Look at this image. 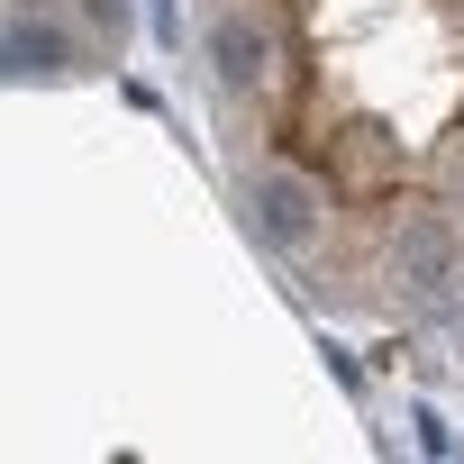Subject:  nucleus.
Returning <instances> with one entry per match:
<instances>
[{
  "mask_svg": "<svg viewBox=\"0 0 464 464\" xmlns=\"http://www.w3.org/2000/svg\"><path fill=\"white\" fill-rule=\"evenodd\" d=\"M246 209H256V227H265L274 246H310L319 237V191L301 173H256L246 182Z\"/></svg>",
  "mask_w": 464,
  "mask_h": 464,
  "instance_id": "obj_2",
  "label": "nucleus"
},
{
  "mask_svg": "<svg viewBox=\"0 0 464 464\" xmlns=\"http://www.w3.org/2000/svg\"><path fill=\"white\" fill-rule=\"evenodd\" d=\"M209 55H218V82H237V92H246V82L265 73V28H256L246 10H227V19L209 28Z\"/></svg>",
  "mask_w": 464,
  "mask_h": 464,
  "instance_id": "obj_3",
  "label": "nucleus"
},
{
  "mask_svg": "<svg viewBox=\"0 0 464 464\" xmlns=\"http://www.w3.org/2000/svg\"><path fill=\"white\" fill-rule=\"evenodd\" d=\"M446 173H455V200H464V146H455V164H446Z\"/></svg>",
  "mask_w": 464,
  "mask_h": 464,
  "instance_id": "obj_6",
  "label": "nucleus"
},
{
  "mask_svg": "<svg viewBox=\"0 0 464 464\" xmlns=\"http://www.w3.org/2000/svg\"><path fill=\"white\" fill-rule=\"evenodd\" d=\"M10 73H19V82L64 73V37H55V28H37V19H10Z\"/></svg>",
  "mask_w": 464,
  "mask_h": 464,
  "instance_id": "obj_4",
  "label": "nucleus"
},
{
  "mask_svg": "<svg viewBox=\"0 0 464 464\" xmlns=\"http://www.w3.org/2000/svg\"><path fill=\"white\" fill-rule=\"evenodd\" d=\"M455 256H464V246H455V218H446V209H392V274H401L410 292L437 301V292L455 283Z\"/></svg>",
  "mask_w": 464,
  "mask_h": 464,
  "instance_id": "obj_1",
  "label": "nucleus"
},
{
  "mask_svg": "<svg viewBox=\"0 0 464 464\" xmlns=\"http://www.w3.org/2000/svg\"><path fill=\"white\" fill-rule=\"evenodd\" d=\"M82 10H92V28H101V37H110V46H119V37H128V0H82Z\"/></svg>",
  "mask_w": 464,
  "mask_h": 464,
  "instance_id": "obj_5",
  "label": "nucleus"
}]
</instances>
